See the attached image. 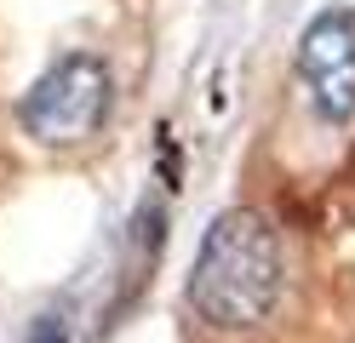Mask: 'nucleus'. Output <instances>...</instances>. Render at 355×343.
I'll use <instances>...</instances> for the list:
<instances>
[{"label": "nucleus", "mask_w": 355, "mask_h": 343, "mask_svg": "<svg viewBox=\"0 0 355 343\" xmlns=\"http://www.w3.org/2000/svg\"><path fill=\"white\" fill-rule=\"evenodd\" d=\"M298 75L309 86L321 121H349L355 114V17L349 12H321L298 40Z\"/></svg>", "instance_id": "nucleus-3"}, {"label": "nucleus", "mask_w": 355, "mask_h": 343, "mask_svg": "<svg viewBox=\"0 0 355 343\" xmlns=\"http://www.w3.org/2000/svg\"><path fill=\"white\" fill-rule=\"evenodd\" d=\"M281 297V246L275 229L258 212L235 206L224 212L189 263V304L195 315H207L212 326H252L275 309Z\"/></svg>", "instance_id": "nucleus-1"}, {"label": "nucleus", "mask_w": 355, "mask_h": 343, "mask_svg": "<svg viewBox=\"0 0 355 343\" xmlns=\"http://www.w3.org/2000/svg\"><path fill=\"white\" fill-rule=\"evenodd\" d=\"M109 91H115V80H109L103 58L69 52L24 91L17 121H24V132L35 137V143H46V149L86 143V137L103 126V114H109Z\"/></svg>", "instance_id": "nucleus-2"}]
</instances>
